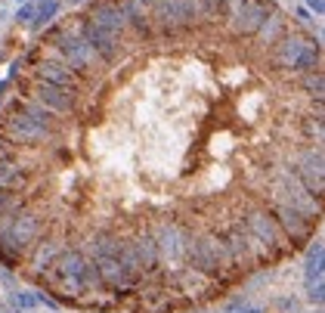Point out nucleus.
<instances>
[{
    "instance_id": "12",
    "label": "nucleus",
    "mask_w": 325,
    "mask_h": 313,
    "mask_svg": "<svg viewBox=\"0 0 325 313\" xmlns=\"http://www.w3.org/2000/svg\"><path fill=\"white\" fill-rule=\"evenodd\" d=\"M310 7H313L316 13H322V0H310Z\"/></svg>"
},
{
    "instance_id": "13",
    "label": "nucleus",
    "mask_w": 325,
    "mask_h": 313,
    "mask_svg": "<svg viewBox=\"0 0 325 313\" xmlns=\"http://www.w3.org/2000/svg\"><path fill=\"white\" fill-rule=\"evenodd\" d=\"M68 4H80V0H68Z\"/></svg>"
},
{
    "instance_id": "9",
    "label": "nucleus",
    "mask_w": 325,
    "mask_h": 313,
    "mask_svg": "<svg viewBox=\"0 0 325 313\" xmlns=\"http://www.w3.org/2000/svg\"><path fill=\"white\" fill-rule=\"evenodd\" d=\"M282 28H285V19H282V16H269V19L260 25L263 41H266V44H276V41H279V34H282Z\"/></svg>"
},
{
    "instance_id": "5",
    "label": "nucleus",
    "mask_w": 325,
    "mask_h": 313,
    "mask_svg": "<svg viewBox=\"0 0 325 313\" xmlns=\"http://www.w3.org/2000/svg\"><path fill=\"white\" fill-rule=\"evenodd\" d=\"M80 37L96 50V56L102 59V62H115L118 59V53H121V34H112V31H105V28H99V25H93L90 19L84 22V31H80Z\"/></svg>"
},
{
    "instance_id": "3",
    "label": "nucleus",
    "mask_w": 325,
    "mask_h": 313,
    "mask_svg": "<svg viewBox=\"0 0 325 313\" xmlns=\"http://www.w3.org/2000/svg\"><path fill=\"white\" fill-rule=\"evenodd\" d=\"M7 131L19 143H40V140L50 137V121L34 118V115L22 106V109H16V112L7 115Z\"/></svg>"
},
{
    "instance_id": "6",
    "label": "nucleus",
    "mask_w": 325,
    "mask_h": 313,
    "mask_svg": "<svg viewBox=\"0 0 325 313\" xmlns=\"http://www.w3.org/2000/svg\"><path fill=\"white\" fill-rule=\"evenodd\" d=\"M37 77L44 84H53V87H62V90H71L77 93V74L65 65V62H40L37 65Z\"/></svg>"
},
{
    "instance_id": "8",
    "label": "nucleus",
    "mask_w": 325,
    "mask_h": 313,
    "mask_svg": "<svg viewBox=\"0 0 325 313\" xmlns=\"http://www.w3.org/2000/svg\"><path fill=\"white\" fill-rule=\"evenodd\" d=\"M90 22L99 25V28H105V31H112V34H121L124 25H127L124 10H121L115 0H102V4H96L93 13H90Z\"/></svg>"
},
{
    "instance_id": "7",
    "label": "nucleus",
    "mask_w": 325,
    "mask_h": 313,
    "mask_svg": "<svg viewBox=\"0 0 325 313\" xmlns=\"http://www.w3.org/2000/svg\"><path fill=\"white\" fill-rule=\"evenodd\" d=\"M34 96H37V102L44 106V109H50V112H59V115H68V112L74 109V93H71V90L53 87V84H44V81L37 84Z\"/></svg>"
},
{
    "instance_id": "1",
    "label": "nucleus",
    "mask_w": 325,
    "mask_h": 313,
    "mask_svg": "<svg viewBox=\"0 0 325 313\" xmlns=\"http://www.w3.org/2000/svg\"><path fill=\"white\" fill-rule=\"evenodd\" d=\"M56 47H59V53H62V59H65V65L74 71V74H93L96 68V62H99V56H96V50L84 41L80 34H71V31H62L59 37H56Z\"/></svg>"
},
{
    "instance_id": "10",
    "label": "nucleus",
    "mask_w": 325,
    "mask_h": 313,
    "mask_svg": "<svg viewBox=\"0 0 325 313\" xmlns=\"http://www.w3.org/2000/svg\"><path fill=\"white\" fill-rule=\"evenodd\" d=\"M56 10H59L56 0H44V4L37 7V22H50V19L56 16Z\"/></svg>"
},
{
    "instance_id": "11",
    "label": "nucleus",
    "mask_w": 325,
    "mask_h": 313,
    "mask_svg": "<svg viewBox=\"0 0 325 313\" xmlns=\"http://www.w3.org/2000/svg\"><path fill=\"white\" fill-rule=\"evenodd\" d=\"M198 4L208 16H223L226 13V0H198Z\"/></svg>"
},
{
    "instance_id": "2",
    "label": "nucleus",
    "mask_w": 325,
    "mask_h": 313,
    "mask_svg": "<svg viewBox=\"0 0 325 313\" xmlns=\"http://www.w3.org/2000/svg\"><path fill=\"white\" fill-rule=\"evenodd\" d=\"M279 65L282 68H291V71H316L319 68V47L307 44V41H297V37H285L279 41V53H276Z\"/></svg>"
},
{
    "instance_id": "4",
    "label": "nucleus",
    "mask_w": 325,
    "mask_h": 313,
    "mask_svg": "<svg viewBox=\"0 0 325 313\" xmlns=\"http://www.w3.org/2000/svg\"><path fill=\"white\" fill-rule=\"evenodd\" d=\"M229 16L241 34H257L260 25L266 22V4L263 0H235Z\"/></svg>"
}]
</instances>
